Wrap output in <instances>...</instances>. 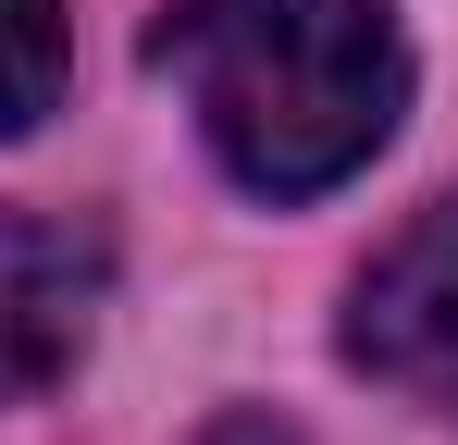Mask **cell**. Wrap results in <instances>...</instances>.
Wrapping results in <instances>:
<instances>
[{
	"mask_svg": "<svg viewBox=\"0 0 458 445\" xmlns=\"http://www.w3.org/2000/svg\"><path fill=\"white\" fill-rule=\"evenodd\" d=\"M149 74H174L211 161L273 211L347 186L409 112V38L384 0H174Z\"/></svg>",
	"mask_w": 458,
	"mask_h": 445,
	"instance_id": "1",
	"label": "cell"
},
{
	"mask_svg": "<svg viewBox=\"0 0 458 445\" xmlns=\"http://www.w3.org/2000/svg\"><path fill=\"white\" fill-rule=\"evenodd\" d=\"M347 371L458 421V198L409 211L372 248V273L347 285Z\"/></svg>",
	"mask_w": 458,
	"mask_h": 445,
	"instance_id": "2",
	"label": "cell"
},
{
	"mask_svg": "<svg viewBox=\"0 0 458 445\" xmlns=\"http://www.w3.org/2000/svg\"><path fill=\"white\" fill-rule=\"evenodd\" d=\"M99 297H112L99 222L13 211V198H0V408H38V396L87 359Z\"/></svg>",
	"mask_w": 458,
	"mask_h": 445,
	"instance_id": "3",
	"label": "cell"
},
{
	"mask_svg": "<svg viewBox=\"0 0 458 445\" xmlns=\"http://www.w3.org/2000/svg\"><path fill=\"white\" fill-rule=\"evenodd\" d=\"M63 99V0H0V137Z\"/></svg>",
	"mask_w": 458,
	"mask_h": 445,
	"instance_id": "4",
	"label": "cell"
},
{
	"mask_svg": "<svg viewBox=\"0 0 458 445\" xmlns=\"http://www.w3.org/2000/svg\"><path fill=\"white\" fill-rule=\"evenodd\" d=\"M211 445H285V433H273V421H224Z\"/></svg>",
	"mask_w": 458,
	"mask_h": 445,
	"instance_id": "5",
	"label": "cell"
}]
</instances>
